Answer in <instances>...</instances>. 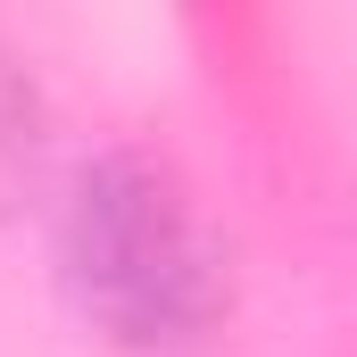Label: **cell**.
<instances>
[{"label": "cell", "instance_id": "6da1fadb", "mask_svg": "<svg viewBox=\"0 0 357 357\" xmlns=\"http://www.w3.org/2000/svg\"><path fill=\"white\" fill-rule=\"evenodd\" d=\"M59 282L91 333L116 349H199L225 307L233 266L183 175L150 150H100L59 199Z\"/></svg>", "mask_w": 357, "mask_h": 357}]
</instances>
